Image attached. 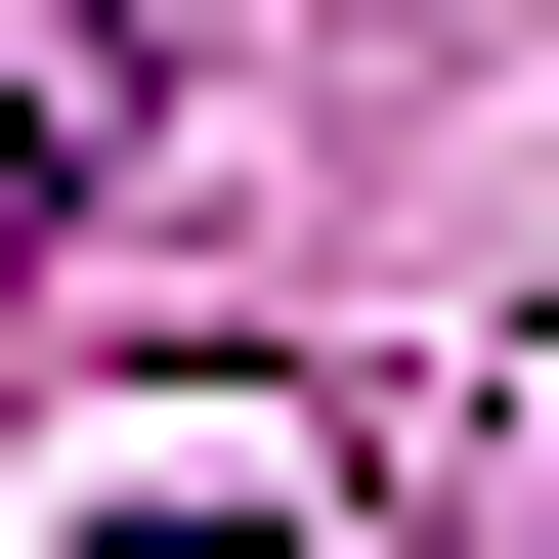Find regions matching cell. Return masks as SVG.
Here are the masks:
<instances>
[{"label": "cell", "instance_id": "cell-2", "mask_svg": "<svg viewBox=\"0 0 559 559\" xmlns=\"http://www.w3.org/2000/svg\"><path fill=\"white\" fill-rule=\"evenodd\" d=\"M86 559H345V516H86Z\"/></svg>", "mask_w": 559, "mask_h": 559}, {"label": "cell", "instance_id": "cell-1", "mask_svg": "<svg viewBox=\"0 0 559 559\" xmlns=\"http://www.w3.org/2000/svg\"><path fill=\"white\" fill-rule=\"evenodd\" d=\"M130 130H173V44H130V0H0V301L130 215Z\"/></svg>", "mask_w": 559, "mask_h": 559}]
</instances>
